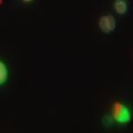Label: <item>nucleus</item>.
Wrapping results in <instances>:
<instances>
[{"instance_id":"1","label":"nucleus","mask_w":133,"mask_h":133,"mask_svg":"<svg viewBox=\"0 0 133 133\" xmlns=\"http://www.w3.org/2000/svg\"><path fill=\"white\" fill-rule=\"evenodd\" d=\"M131 112L127 105L121 102H115L112 107V119L118 123H129L131 121Z\"/></svg>"},{"instance_id":"2","label":"nucleus","mask_w":133,"mask_h":133,"mask_svg":"<svg viewBox=\"0 0 133 133\" xmlns=\"http://www.w3.org/2000/svg\"><path fill=\"white\" fill-rule=\"evenodd\" d=\"M98 26H99V29L103 33H111L116 28L115 18L112 15H103L99 18Z\"/></svg>"},{"instance_id":"3","label":"nucleus","mask_w":133,"mask_h":133,"mask_svg":"<svg viewBox=\"0 0 133 133\" xmlns=\"http://www.w3.org/2000/svg\"><path fill=\"white\" fill-rule=\"evenodd\" d=\"M114 11L120 16H123L128 11V2L127 0H114L113 2Z\"/></svg>"},{"instance_id":"4","label":"nucleus","mask_w":133,"mask_h":133,"mask_svg":"<svg viewBox=\"0 0 133 133\" xmlns=\"http://www.w3.org/2000/svg\"><path fill=\"white\" fill-rule=\"evenodd\" d=\"M9 78V70L7 64L2 60H0V87L3 85Z\"/></svg>"},{"instance_id":"5","label":"nucleus","mask_w":133,"mask_h":133,"mask_svg":"<svg viewBox=\"0 0 133 133\" xmlns=\"http://www.w3.org/2000/svg\"><path fill=\"white\" fill-rule=\"evenodd\" d=\"M112 120H113V119H112L110 115H105L104 118H103V123L105 124V123L108 122V124H107V125H109V124H112Z\"/></svg>"},{"instance_id":"6","label":"nucleus","mask_w":133,"mask_h":133,"mask_svg":"<svg viewBox=\"0 0 133 133\" xmlns=\"http://www.w3.org/2000/svg\"><path fill=\"white\" fill-rule=\"evenodd\" d=\"M22 2H24V3H29V2H32L33 0H21Z\"/></svg>"}]
</instances>
